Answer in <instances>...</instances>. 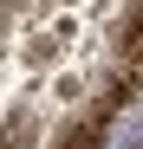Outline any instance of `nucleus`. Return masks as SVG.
<instances>
[{
	"instance_id": "f257e3e1",
	"label": "nucleus",
	"mask_w": 143,
	"mask_h": 149,
	"mask_svg": "<svg viewBox=\"0 0 143 149\" xmlns=\"http://www.w3.org/2000/svg\"><path fill=\"white\" fill-rule=\"evenodd\" d=\"M117 65H130V71H143V0H137V13L117 26Z\"/></svg>"
}]
</instances>
